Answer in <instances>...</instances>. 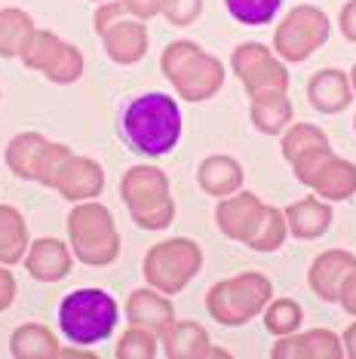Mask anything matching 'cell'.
Instances as JSON below:
<instances>
[{
	"label": "cell",
	"instance_id": "cell-1",
	"mask_svg": "<svg viewBox=\"0 0 356 359\" xmlns=\"http://www.w3.org/2000/svg\"><path fill=\"white\" fill-rule=\"evenodd\" d=\"M120 133L135 154L163 157L182 142V108L166 93H144L123 108Z\"/></svg>",
	"mask_w": 356,
	"mask_h": 359
},
{
	"label": "cell",
	"instance_id": "cell-2",
	"mask_svg": "<svg viewBox=\"0 0 356 359\" xmlns=\"http://www.w3.org/2000/svg\"><path fill=\"white\" fill-rule=\"evenodd\" d=\"M218 231L237 243H246L249 249L273 252L282 246L289 227L286 215L280 209L264 206L255 194H237V197H221L215 209Z\"/></svg>",
	"mask_w": 356,
	"mask_h": 359
},
{
	"label": "cell",
	"instance_id": "cell-3",
	"mask_svg": "<svg viewBox=\"0 0 356 359\" xmlns=\"http://www.w3.org/2000/svg\"><path fill=\"white\" fill-rule=\"evenodd\" d=\"M117 301L104 289H74L59 304V332L77 347L108 341L117 329Z\"/></svg>",
	"mask_w": 356,
	"mask_h": 359
},
{
	"label": "cell",
	"instance_id": "cell-4",
	"mask_svg": "<svg viewBox=\"0 0 356 359\" xmlns=\"http://www.w3.org/2000/svg\"><path fill=\"white\" fill-rule=\"evenodd\" d=\"M160 68L184 102H206L224 83V65L193 40H175L163 50Z\"/></svg>",
	"mask_w": 356,
	"mask_h": 359
},
{
	"label": "cell",
	"instance_id": "cell-5",
	"mask_svg": "<svg viewBox=\"0 0 356 359\" xmlns=\"http://www.w3.org/2000/svg\"><path fill=\"white\" fill-rule=\"evenodd\" d=\"M68 236L74 255L89 267H104L120 255L114 215L95 200H83L68 215Z\"/></svg>",
	"mask_w": 356,
	"mask_h": 359
},
{
	"label": "cell",
	"instance_id": "cell-6",
	"mask_svg": "<svg viewBox=\"0 0 356 359\" xmlns=\"http://www.w3.org/2000/svg\"><path fill=\"white\" fill-rule=\"evenodd\" d=\"M120 197H123L132 222L144 231H160V227L172 224L175 203L169 197V182L160 169L132 166L120 182Z\"/></svg>",
	"mask_w": 356,
	"mask_h": 359
},
{
	"label": "cell",
	"instance_id": "cell-7",
	"mask_svg": "<svg viewBox=\"0 0 356 359\" xmlns=\"http://www.w3.org/2000/svg\"><path fill=\"white\" fill-rule=\"evenodd\" d=\"M273 285L261 273H237L209 289L206 310L221 325H246L271 304Z\"/></svg>",
	"mask_w": 356,
	"mask_h": 359
},
{
	"label": "cell",
	"instance_id": "cell-8",
	"mask_svg": "<svg viewBox=\"0 0 356 359\" xmlns=\"http://www.w3.org/2000/svg\"><path fill=\"white\" fill-rule=\"evenodd\" d=\"M203 267V249L188 236H175V240H163L144 255V280L151 289L163 292V295H175L188 285Z\"/></svg>",
	"mask_w": 356,
	"mask_h": 359
},
{
	"label": "cell",
	"instance_id": "cell-9",
	"mask_svg": "<svg viewBox=\"0 0 356 359\" xmlns=\"http://www.w3.org/2000/svg\"><path fill=\"white\" fill-rule=\"evenodd\" d=\"M95 31L104 43V53L117 65H135L148 53V28L142 19L126 13L123 0H104L95 13Z\"/></svg>",
	"mask_w": 356,
	"mask_h": 359
},
{
	"label": "cell",
	"instance_id": "cell-10",
	"mask_svg": "<svg viewBox=\"0 0 356 359\" xmlns=\"http://www.w3.org/2000/svg\"><path fill=\"white\" fill-rule=\"evenodd\" d=\"M292 166L298 182L313 187L320 200H347L350 194H356V166L335 157L329 142L304 151L301 157L292 160Z\"/></svg>",
	"mask_w": 356,
	"mask_h": 359
},
{
	"label": "cell",
	"instance_id": "cell-11",
	"mask_svg": "<svg viewBox=\"0 0 356 359\" xmlns=\"http://www.w3.org/2000/svg\"><path fill=\"white\" fill-rule=\"evenodd\" d=\"M329 31H331L329 15L322 10H317V6H310V4L295 6L277 25V34H273L277 59L304 62L307 55H313L329 40Z\"/></svg>",
	"mask_w": 356,
	"mask_h": 359
},
{
	"label": "cell",
	"instance_id": "cell-12",
	"mask_svg": "<svg viewBox=\"0 0 356 359\" xmlns=\"http://www.w3.org/2000/svg\"><path fill=\"white\" fill-rule=\"evenodd\" d=\"M19 59L31 71H43L46 80H53V83H74L83 74V55L77 46L64 43V40L40 28H34L22 40Z\"/></svg>",
	"mask_w": 356,
	"mask_h": 359
},
{
	"label": "cell",
	"instance_id": "cell-13",
	"mask_svg": "<svg viewBox=\"0 0 356 359\" xmlns=\"http://www.w3.org/2000/svg\"><path fill=\"white\" fill-rule=\"evenodd\" d=\"M68 154H71V148L46 142L40 133H22L6 144V166L19 178L53 187V178Z\"/></svg>",
	"mask_w": 356,
	"mask_h": 359
},
{
	"label": "cell",
	"instance_id": "cell-14",
	"mask_svg": "<svg viewBox=\"0 0 356 359\" xmlns=\"http://www.w3.org/2000/svg\"><path fill=\"white\" fill-rule=\"evenodd\" d=\"M231 68L237 71L242 89L252 99L289 89V74L282 68V62L261 43H240L237 53L231 55Z\"/></svg>",
	"mask_w": 356,
	"mask_h": 359
},
{
	"label": "cell",
	"instance_id": "cell-15",
	"mask_svg": "<svg viewBox=\"0 0 356 359\" xmlns=\"http://www.w3.org/2000/svg\"><path fill=\"white\" fill-rule=\"evenodd\" d=\"M104 187V172L95 160L89 157H68L62 160L59 172L53 178V191H59L64 200L71 203H83V200H95Z\"/></svg>",
	"mask_w": 356,
	"mask_h": 359
},
{
	"label": "cell",
	"instance_id": "cell-16",
	"mask_svg": "<svg viewBox=\"0 0 356 359\" xmlns=\"http://www.w3.org/2000/svg\"><path fill=\"white\" fill-rule=\"evenodd\" d=\"M25 271L40 283H59L71 273V252L53 236H40L25 252Z\"/></svg>",
	"mask_w": 356,
	"mask_h": 359
},
{
	"label": "cell",
	"instance_id": "cell-17",
	"mask_svg": "<svg viewBox=\"0 0 356 359\" xmlns=\"http://www.w3.org/2000/svg\"><path fill=\"white\" fill-rule=\"evenodd\" d=\"M356 271V258L344 249H329L310 264V289L317 292L322 301H338L344 280Z\"/></svg>",
	"mask_w": 356,
	"mask_h": 359
},
{
	"label": "cell",
	"instance_id": "cell-18",
	"mask_svg": "<svg viewBox=\"0 0 356 359\" xmlns=\"http://www.w3.org/2000/svg\"><path fill=\"white\" fill-rule=\"evenodd\" d=\"M273 359H338L344 356V347L338 341V334L310 329L304 334H286L277 347L271 350Z\"/></svg>",
	"mask_w": 356,
	"mask_h": 359
},
{
	"label": "cell",
	"instance_id": "cell-19",
	"mask_svg": "<svg viewBox=\"0 0 356 359\" xmlns=\"http://www.w3.org/2000/svg\"><path fill=\"white\" fill-rule=\"evenodd\" d=\"M307 99L320 114H338L353 102V86L350 77L338 68H322L310 77L307 83Z\"/></svg>",
	"mask_w": 356,
	"mask_h": 359
},
{
	"label": "cell",
	"instance_id": "cell-20",
	"mask_svg": "<svg viewBox=\"0 0 356 359\" xmlns=\"http://www.w3.org/2000/svg\"><path fill=\"white\" fill-rule=\"evenodd\" d=\"M126 313H129V323L132 325H144V329H151L157 334L175 320L172 301L163 298V292H157V289L132 292L126 301Z\"/></svg>",
	"mask_w": 356,
	"mask_h": 359
},
{
	"label": "cell",
	"instance_id": "cell-21",
	"mask_svg": "<svg viewBox=\"0 0 356 359\" xmlns=\"http://www.w3.org/2000/svg\"><path fill=\"white\" fill-rule=\"evenodd\" d=\"M160 341L169 359H197L209 353V334L193 320H172L160 332Z\"/></svg>",
	"mask_w": 356,
	"mask_h": 359
},
{
	"label": "cell",
	"instance_id": "cell-22",
	"mask_svg": "<svg viewBox=\"0 0 356 359\" xmlns=\"http://www.w3.org/2000/svg\"><path fill=\"white\" fill-rule=\"evenodd\" d=\"M282 215H286L289 233L298 236V240H317L331 224V206L322 203L320 197H304L301 203L289 206Z\"/></svg>",
	"mask_w": 356,
	"mask_h": 359
},
{
	"label": "cell",
	"instance_id": "cell-23",
	"mask_svg": "<svg viewBox=\"0 0 356 359\" xmlns=\"http://www.w3.org/2000/svg\"><path fill=\"white\" fill-rule=\"evenodd\" d=\"M28 246V224L22 218V212L15 206H0V264H22Z\"/></svg>",
	"mask_w": 356,
	"mask_h": 359
},
{
	"label": "cell",
	"instance_id": "cell-24",
	"mask_svg": "<svg viewBox=\"0 0 356 359\" xmlns=\"http://www.w3.org/2000/svg\"><path fill=\"white\" fill-rule=\"evenodd\" d=\"M10 353L15 359H50V356H59V341H55V334L46 325L25 323L13 332Z\"/></svg>",
	"mask_w": 356,
	"mask_h": 359
},
{
	"label": "cell",
	"instance_id": "cell-25",
	"mask_svg": "<svg viewBox=\"0 0 356 359\" xmlns=\"http://www.w3.org/2000/svg\"><path fill=\"white\" fill-rule=\"evenodd\" d=\"M242 184V166L233 157H209L203 166H200V187L212 197H231L233 191H240Z\"/></svg>",
	"mask_w": 356,
	"mask_h": 359
},
{
	"label": "cell",
	"instance_id": "cell-26",
	"mask_svg": "<svg viewBox=\"0 0 356 359\" xmlns=\"http://www.w3.org/2000/svg\"><path fill=\"white\" fill-rule=\"evenodd\" d=\"M249 117H252V123H255L258 133L277 135V133H282V129L292 123V102L286 99V93L258 95V99H252Z\"/></svg>",
	"mask_w": 356,
	"mask_h": 359
},
{
	"label": "cell",
	"instance_id": "cell-27",
	"mask_svg": "<svg viewBox=\"0 0 356 359\" xmlns=\"http://www.w3.org/2000/svg\"><path fill=\"white\" fill-rule=\"evenodd\" d=\"M31 31H34V22H31L28 13L15 10V6L0 10V55H6V59L19 55L22 40H25Z\"/></svg>",
	"mask_w": 356,
	"mask_h": 359
},
{
	"label": "cell",
	"instance_id": "cell-28",
	"mask_svg": "<svg viewBox=\"0 0 356 359\" xmlns=\"http://www.w3.org/2000/svg\"><path fill=\"white\" fill-rule=\"evenodd\" d=\"M224 6H228V13L240 25L261 28L277 19V13L282 10V0H224Z\"/></svg>",
	"mask_w": 356,
	"mask_h": 359
},
{
	"label": "cell",
	"instance_id": "cell-29",
	"mask_svg": "<svg viewBox=\"0 0 356 359\" xmlns=\"http://www.w3.org/2000/svg\"><path fill=\"white\" fill-rule=\"evenodd\" d=\"M304 320V310L298 307V301L292 298H273L271 304L264 307V325L271 334L277 338H286V334L298 332V325Z\"/></svg>",
	"mask_w": 356,
	"mask_h": 359
},
{
	"label": "cell",
	"instance_id": "cell-30",
	"mask_svg": "<svg viewBox=\"0 0 356 359\" xmlns=\"http://www.w3.org/2000/svg\"><path fill=\"white\" fill-rule=\"evenodd\" d=\"M117 359H151L157 356V332L144 329V325H129V332L117 344Z\"/></svg>",
	"mask_w": 356,
	"mask_h": 359
},
{
	"label": "cell",
	"instance_id": "cell-31",
	"mask_svg": "<svg viewBox=\"0 0 356 359\" xmlns=\"http://www.w3.org/2000/svg\"><path fill=\"white\" fill-rule=\"evenodd\" d=\"M329 138L320 133L313 123H298L286 133V138H282V157H286L289 163H292L295 157H301L304 151L317 148V144H326Z\"/></svg>",
	"mask_w": 356,
	"mask_h": 359
},
{
	"label": "cell",
	"instance_id": "cell-32",
	"mask_svg": "<svg viewBox=\"0 0 356 359\" xmlns=\"http://www.w3.org/2000/svg\"><path fill=\"white\" fill-rule=\"evenodd\" d=\"M200 10H203V0H163V15L178 28L197 22Z\"/></svg>",
	"mask_w": 356,
	"mask_h": 359
},
{
	"label": "cell",
	"instance_id": "cell-33",
	"mask_svg": "<svg viewBox=\"0 0 356 359\" xmlns=\"http://www.w3.org/2000/svg\"><path fill=\"white\" fill-rule=\"evenodd\" d=\"M123 6L129 15H135V19H142V22L163 13V0H123Z\"/></svg>",
	"mask_w": 356,
	"mask_h": 359
},
{
	"label": "cell",
	"instance_id": "cell-34",
	"mask_svg": "<svg viewBox=\"0 0 356 359\" xmlns=\"http://www.w3.org/2000/svg\"><path fill=\"white\" fill-rule=\"evenodd\" d=\"M15 298V276L6 271V264H0V310H6Z\"/></svg>",
	"mask_w": 356,
	"mask_h": 359
},
{
	"label": "cell",
	"instance_id": "cell-35",
	"mask_svg": "<svg viewBox=\"0 0 356 359\" xmlns=\"http://www.w3.org/2000/svg\"><path fill=\"white\" fill-rule=\"evenodd\" d=\"M338 301H341V304H344L347 313H353V316H356V271H353V273L344 280L341 292H338Z\"/></svg>",
	"mask_w": 356,
	"mask_h": 359
},
{
	"label": "cell",
	"instance_id": "cell-36",
	"mask_svg": "<svg viewBox=\"0 0 356 359\" xmlns=\"http://www.w3.org/2000/svg\"><path fill=\"white\" fill-rule=\"evenodd\" d=\"M341 34L350 40V43H356V0H350L341 10Z\"/></svg>",
	"mask_w": 356,
	"mask_h": 359
},
{
	"label": "cell",
	"instance_id": "cell-37",
	"mask_svg": "<svg viewBox=\"0 0 356 359\" xmlns=\"http://www.w3.org/2000/svg\"><path fill=\"white\" fill-rule=\"evenodd\" d=\"M344 356L356 359V323H350V329L344 332Z\"/></svg>",
	"mask_w": 356,
	"mask_h": 359
},
{
	"label": "cell",
	"instance_id": "cell-38",
	"mask_svg": "<svg viewBox=\"0 0 356 359\" xmlns=\"http://www.w3.org/2000/svg\"><path fill=\"white\" fill-rule=\"evenodd\" d=\"M347 77H350V86H353V95H356V68L350 71V74H347Z\"/></svg>",
	"mask_w": 356,
	"mask_h": 359
},
{
	"label": "cell",
	"instance_id": "cell-39",
	"mask_svg": "<svg viewBox=\"0 0 356 359\" xmlns=\"http://www.w3.org/2000/svg\"><path fill=\"white\" fill-rule=\"evenodd\" d=\"M99 4H104V0H99Z\"/></svg>",
	"mask_w": 356,
	"mask_h": 359
},
{
	"label": "cell",
	"instance_id": "cell-40",
	"mask_svg": "<svg viewBox=\"0 0 356 359\" xmlns=\"http://www.w3.org/2000/svg\"><path fill=\"white\" fill-rule=\"evenodd\" d=\"M353 126H356V120H353Z\"/></svg>",
	"mask_w": 356,
	"mask_h": 359
}]
</instances>
